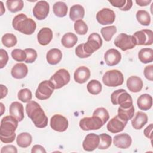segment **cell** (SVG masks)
<instances>
[{"mask_svg":"<svg viewBox=\"0 0 153 153\" xmlns=\"http://www.w3.org/2000/svg\"><path fill=\"white\" fill-rule=\"evenodd\" d=\"M109 2L113 7L119 8L122 11L124 10V8L127 4L126 0H114L109 1Z\"/></svg>","mask_w":153,"mask_h":153,"instance_id":"obj_47","label":"cell"},{"mask_svg":"<svg viewBox=\"0 0 153 153\" xmlns=\"http://www.w3.org/2000/svg\"><path fill=\"white\" fill-rule=\"evenodd\" d=\"M0 105H1V113L0 115H2L4 113V110H5V107L4 106V105H3L2 103H0Z\"/></svg>","mask_w":153,"mask_h":153,"instance_id":"obj_53","label":"cell"},{"mask_svg":"<svg viewBox=\"0 0 153 153\" xmlns=\"http://www.w3.org/2000/svg\"><path fill=\"white\" fill-rule=\"evenodd\" d=\"M152 128L153 125L152 124H150L143 131L145 136L150 139H152Z\"/></svg>","mask_w":153,"mask_h":153,"instance_id":"obj_49","label":"cell"},{"mask_svg":"<svg viewBox=\"0 0 153 153\" xmlns=\"http://www.w3.org/2000/svg\"><path fill=\"white\" fill-rule=\"evenodd\" d=\"M90 76V69L86 66H80L77 68L74 74V80L79 84L85 83Z\"/></svg>","mask_w":153,"mask_h":153,"instance_id":"obj_19","label":"cell"},{"mask_svg":"<svg viewBox=\"0 0 153 153\" xmlns=\"http://www.w3.org/2000/svg\"><path fill=\"white\" fill-rule=\"evenodd\" d=\"M26 112L35 126L38 128H44L48 124V118L41 106L36 102L30 100L26 105Z\"/></svg>","mask_w":153,"mask_h":153,"instance_id":"obj_2","label":"cell"},{"mask_svg":"<svg viewBox=\"0 0 153 153\" xmlns=\"http://www.w3.org/2000/svg\"><path fill=\"white\" fill-rule=\"evenodd\" d=\"M97 21L102 25L112 24L115 20V14L110 8H104L97 12L96 14Z\"/></svg>","mask_w":153,"mask_h":153,"instance_id":"obj_12","label":"cell"},{"mask_svg":"<svg viewBox=\"0 0 153 153\" xmlns=\"http://www.w3.org/2000/svg\"><path fill=\"white\" fill-rule=\"evenodd\" d=\"M49 10V4L45 1H39L35 4L32 12L35 18L39 20H42L47 17Z\"/></svg>","mask_w":153,"mask_h":153,"instance_id":"obj_14","label":"cell"},{"mask_svg":"<svg viewBox=\"0 0 153 153\" xmlns=\"http://www.w3.org/2000/svg\"><path fill=\"white\" fill-rule=\"evenodd\" d=\"M1 7H2V10H1V16H2L4 13V12L5 11V9H3L2 7H3V3L2 2H1Z\"/></svg>","mask_w":153,"mask_h":153,"instance_id":"obj_54","label":"cell"},{"mask_svg":"<svg viewBox=\"0 0 153 153\" xmlns=\"http://www.w3.org/2000/svg\"><path fill=\"white\" fill-rule=\"evenodd\" d=\"M11 54L14 60L19 62L25 61L26 58V54L25 50L22 49H14L11 51Z\"/></svg>","mask_w":153,"mask_h":153,"instance_id":"obj_42","label":"cell"},{"mask_svg":"<svg viewBox=\"0 0 153 153\" xmlns=\"http://www.w3.org/2000/svg\"><path fill=\"white\" fill-rule=\"evenodd\" d=\"M100 142L98 146L99 149H108L112 143V137L106 134L102 133L99 135Z\"/></svg>","mask_w":153,"mask_h":153,"instance_id":"obj_37","label":"cell"},{"mask_svg":"<svg viewBox=\"0 0 153 153\" xmlns=\"http://www.w3.org/2000/svg\"><path fill=\"white\" fill-rule=\"evenodd\" d=\"M54 89L53 85L49 80L43 81L39 83L36 90V97L39 100L47 99L53 94Z\"/></svg>","mask_w":153,"mask_h":153,"instance_id":"obj_10","label":"cell"},{"mask_svg":"<svg viewBox=\"0 0 153 153\" xmlns=\"http://www.w3.org/2000/svg\"><path fill=\"white\" fill-rule=\"evenodd\" d=\"M7 7L11 13H16L22 10L23 1L22 0H8L6 1Z\"/></svg>","mask_w":153,"mask_h":153,"instance_id":"obj_35","label":"cell"},{"mask_svg":"<svg viewBox=\"0 0 153 153\" xmlns=\"http://www.w3.org/2000/svg\"><path fill=\"white\" fill-rule=\"evenodd\" d=\"M2 44L8 48L13 47L17 44V40L16 36L13 33H5L1 38Z\"/></svg>","mask_w":153,"mask_h":153,"instance_id":"obj_36","label":"cell"},{"mask_svg":"<svg viewBox=\"0 0 153 153\" xmlns=\"http://www.w3.org/2000/svg\"><path fill=\"white\" fill-rule=\"evenodd\" d=\"M28 72L27 66L23 63H19L16 64L11 69V74L16 79H22L25 78Z\"/></svg>","mask_w":153,"mask_h":153,"instance_id":"obj_23","label":"cell"},{"mask_svg":"<svg viewBox=\"0 0 153 153\" xmlns=\"http://www.w3.org/2000/svg\"><path fill=\"white\" fill-rule=\"evenodd\" d=\"M79 124L80 128L84 131L98 130L104 125L102 120L96 115L81 119Z\"/></svg>","mask_w":153,"mask_h":153,"instance_id":"obj_8","label":"cell"},{"mask_svg":"<svg viewBox=\"0 0 153 153\" xmlns=\"http://www.w3.org/2000/svg\"><path fill=\"white\" fill-rule=\"evenodd\" d=\"M136 19L138 22L143 26H149L151 23L149 14L145 10H139L136 13Z\"/></svg>","mask_w":153,"mask_h":153,"instance_id":"obj_34","label":"cell"},{"mask_svg":"<svg viewBox=\"0 0 153 153\" xmlns=\"http://www.w3.org/2000/svg\"><path fill=\"white\" fill-rule=\"evenodd\" d=\"M151 0H136V2L138 5L140 7H143L149 5L151 2Z\"/></svg>","mask_w":153,"mask_h":153,"instance_id":"obj_51","label":"cell"},{"mask_svg":"<svg viewBox=\"0 0 153 153\" xmlns=\"http://www.w3.org/2000/svg\"><path fill=\"white\" fill-rule=\"evenodd\" d=\"M114 145L121 149H127L131 144L132 139L131 136L127 133L118 134L114 137Z\"/></svg>","mask_w":153,"mask_h":153,"instance_id":"obj_18","label":"cell"},{"mask_svg":"<svg viewBox=\"0 0 153 153\" xmlns=\"http://www.w3.org/2000/svg\"><path fill=\"white\" fill-rule=\"evenodd\" d=\"M8 56L7 51L1 48L0 50V68L2 69L7 63Z\"/></svg>","mask_w":153,"mask_h":153,"instance_id":"obj_45","label":"cell"},{"mask_svg":"<svg viewBox=\"0 0 153 153\" xmlns=\"http://www.w3.org/2000/svg\"><path fill=\"white\" fill-rule=\"evenodd\" d=\"M13 28L25 35H32L36 30L35 22L23 13L16 16L12 22Z\"/></svg>","mask_w":153,"mask_h":153,"instance_id":"obj_3","label":"cell"},{"mask_svg":"<svg viewBox=\"0 0 153 153\" xmlns=\"http://www.w3.org/2000/svg\"><path fill=\"white\" fill-rule=\"evenodd\" d=\"M25 51L26 54V58L25 62L27 63H32L35 61L37 58V53L35 50L33 48H26Z\"/></svg>","mask_w":153,"mask_h":153,"instance_id":"obj_43","label":"cell"},{"mask_svg":"<svg viewBox=\"0 0 153 153\" xmlns=\"http://www.w3.org/2000/svg\"><path fill=\"white\" fill-rule=\"evenodd\" d=\"M85 10L84 7L79 4L72 5L70 8L69 17L72 21L82 20L84 18Z\"/></svg>","mask_w":153,"mask_h":153,"instance_id":"obj_27","label":"cell"},{"mask_svg":"<svg viewBox=\"0 0 153 153\" xmlns=\"http://www.w3.org/2000/svg\"><path fill=\"white\" fill-rule=\"evenodd\" d=\"M111 100L113 105H119L122 108H128L133 105L131 96L124 89L115 90L111 95Z\"/></svg>","mask_w":153,"mask_h":153,"instance_id":"obj_4","label":"cell"},{"mask_svg":"<svg viewBox=\"0 0 153 153\" xmlns=\"http://www.w3.org/2000/svg\"><path fill=\"white\" fill-rule=\"evenodd\" d=\"M75 54L78 57L81 58V59L87 58L91 56L90 54L85 53V51L84 50V44H81L76 47Z\"/></svg>","mask_w":153,"mask_h":153,"instance_id":"obj_44","label":"cell"},{"mask_svg":"<svg viewBox=\"0 0 153 153\" xmlns=\"http://www.w3.org/2000/svg\"><path fill=\"white\" fill-rule=\"evenodd\" d=\"M18 120L12 115L4 117L1 121L0 139L5 143L13 142L16 138L15 131L18 126Z\"/></svg>","mask_w":153,"mask_h":153,"instance_id":"obj_1","label":"cell"},{"mask_svg":"<svg viewBox=\"0 0 153 153\" xmlns=\"http://www.w3.org/2000/svg\"><path fill=\"white\" fill-rule=\"evenodd\" d=\"M114 44L123 51L132 49L136 45L135 39L133 35H128L124 33H120L116 37Z\"/></svg>","mask_w":153,"mask_h":153,"instance_id":"obj_7","label":"cell"},{"mask_svg":"<svg viewBox=\"0 0 153 153\" xmlns=\"http://www.w3.org/2000/svg\"><path fill=\"white\" fill-rule=\"evenodd\" d=\"M134 114V108L133 105L128 108H122L119 107L118 109V116L123 120L127 121L131 120Z\"/></svg>","mask_w":153,"mask_h":153,"instance_id":"obj_31","label":"cell"},{"mask_svg":"<svg viewBox=\"0 0 153 153\" xmlns=\"http://www.w3.org/2000/svg\"><path fill=\"white\" fill-rule=\"evenodd\" d=\"M8 152H13V153H17V150L16 146L12 145H5L1 148V153H8Z\"/></svg>","mask_w":153,"mask_h":153,"instance_id":"obj_48","label":"cell"},{"mask_svg":"<svg viewBox=\"0 0 153 153\" xmlns=\"http://www.w3.org/2000/svg\"><path fill=\"white\" fill-rule=\"evenodd\" d=\"M121 59V54L116 49L108 50L104 55V60L108 66H112L119 63Z\"/></svg>","mask_w":153,"mask_h":153,"instance_id":"obj_17","label":"cell"},{"mask_svg":"<svg viewBox=\"0 0 153 153\" xmlns=\"http://www.w3.org/2000/svg\"><path fill=\"white\" fill-rule=\"evenodd\" d=\"M78 38L76 35L72 32H68L63 35L61 39L62 45L66 48H72L77 42Z\"/></svg>","mask_w":153,"mask_h":153,"instance_id":"obj_30","label":"cell"},{"mask_svg":"<svg viewBox=\"0 0 153 153\" xmlns=\"http://www.w3.org/2000/svg\"><path fill=\"white\" fill-rule=\"evenodd\" d=\"M1 86V99H2L4 98V97H5L8 93V89L7 88L2 85V84H1L0 85Z\"/></svg>","mask_w":153,"mask_h":153,"instance_id":"obj_52","label":"cell"},{"mask_svg":"<svg viewBox=\"0 0 153 153\" xmlns=\"http://www.w3.org/2000/svg\"><path fill=\"white\" fill-rule=\"evenodd\" d=\"M102 43L100 36L97 33H92L89 35L87 42L84 44V50L91 55L102 47Z\"/></svg>","mask_w":153,"mask_h":153,"instance_id":"obj_9","label":"cell"},{"mask_svg":"<svg viewBox=\"0 0 153 153\" xmlns=\"http://www.w3.org/2000/svg\"><path fill=\"white\" fill-rule=\"evenodd\" d=\"M127 124V121L121 120L118 115H116L109 120L107 124L106 128L111 133H117L122 131Z\"/></svg>","mask_w":153,"mask_h":153,"instance_id":"obj_15","label":"cell"},{"mask_svg":"<svg viewBox=\"0 0 153 153\" xmlns=\"http://www.w3.org/2000/svg\"><path fill=\"white\" fill-rule=\"evenodd\" d=\"M103 84L108 87H117L122 85L124 82L123 74L118 70L112 69L106 71L103 77Z\"/></svg>","mask_w":153,"mask_h":153,"instance_id":"obj_5","label":"cell"},{"mask_svg":"<svg viewBox=\"0 0 153 153\" xmlns=\"http://www.w3.org/2000/svg\"><path fill=\"white\" fill-rule=\"evenodd\" d=\"M143 73L145 78L151 81H153V65H152L146 66L144 69Z\"/></svg>","mask_w":153,"mask_h":153,"instance_id":"obj_46","label":"cell"},{"mask_svg":"<svg viewBox=\"0 0 153 153\" xmlns=\"http://www.w3.org/2000/svg\"><path fill=\"white\" fill-rule=\"evenodd\" d=\"M127 88L133 93L139 92L143 87V81L137 76H131L127 80Z\"/></svg>","mask_w":153,"mask_h":153,"instance_id":"obj_20","label":"cell"},{"mask_svg":"<svg viewBox=\"0 0 153 153\" xmlns=\"http://www.w3.org/2000/svg\"><path fill=\"white\" fill-rule=\"evenodd\" d=\"M99 142V135L93 133H89L85 136L82 142V148L86 151H93L98 147Z\"/></svg>","mask_w":153,"mask_h":153,"instance_id":"obj_16","label":"cell"},{"mask_svg":"<svg viewBox=\"0 0 153 153\" xmlns=\"http://www.w3.org/2000/svg\"><path fill=\"white\" fill-rule=\"evenodd\" d=\"M17 97L19 100L24 103L29 102L31 100L32 94L31 91L28 88L21 89L17 94Z\"/></svg>","mask_w":153,"mask_h":153,"instance_id":"obj_40","label":"cell"},{"mask_svg":"<svg viewBox=\"0 0 153 153\" xmlns=\"http://www.w3.org/2000/svg\"><path fill=\"white\" fill-rule=\"evenodd\" d=\"M93 115L99 117L102 120L104 124L108 121L109 118V112L105 108L103 107L97 108V109H96L93 113Z\"/></svg>","mask_w":153,"mask_h":153,"instance_id":"obj_41","label":"cell"},{"mask_svg":"<svg viewBox=\"0 0 153 153\" xmlns=\"http://www.w3.org/2000/svg\"><path fill=\"white\" fill-rule=\"evenodd\" d=\"M101 34L106 41H109L113 35L117 32V27L115 26H109L102 27L100 30Z\"/></svg>","mask_w":153,"mask_h":153,"instance_id":"obj_38","label":"cell"},{"mask_svg":"<svg viewBox=\"0 0 153 153\" xmlns=\"http://www.w3.org/2000/svg\"><path fill=\"white\" fill-rule=\"evenodd\" d=\"M74 29L76 33L84 35H85L88 31V26L82 20H79L75 21L74 23Z\"/></svg>","mask_w":153,"mask_h":153,"instance_id":"obj_39","label":"cell"},{"mask_svg":"<svg viewBox=\"0 0 153 153\" xmlns=\"http://www.w3.org/2000/svg\"><path fill=\"white\" fill-rule=\"evenodd\" d=\"M53 10L54 14L56 16L59 17H63L67 14L68 7L64 2L58 1L53 5Z\"/></svg>","mask_w":153,"mask_h":153,"instance_id":"obj_32","label":"cell"},{"mask_svg":"<svg viewBox=\"0 0 153 153\" xmlns=\"http://www.w3.org/2000/svg\"><path fill=\"white\" fill-rule=\"evenodd\" d=\"M32 141V136L27 132H23L19 134L16 139V142L19 146L21 148H27L29 146Z\"/></svg>","mask_w":153,"mask_h":153,"instance_id":"obj_29","label":"cell"},{"mask_svg":"<svg viewBox=\"0 0 153 153\" xmlns=\"http://www.w3.org/2000/svg\"><path fill=\"white\" fill-rule=\"evenodd\" d=\"M32 153H35V152H42V153H45L46 151L44 149L43 146L39 145H35L32 148L31 150Z\"/></svg>","mask_w":153,"mask_h":153,"instance_id":"obj_50","label":"cell"},{"mask_svg":"<svg viewBox=\"0 0 153 153\" xmlns=\"http://www.w3.org/2000/svg\"><path fill=\"white\" fill-rule=\"evenodd\" d=\"M133 36L135 39L136 45H150L153 42V32L150 29L137 31Z\"/></svg>","mask_w":153,"mask_h":153,"instance_id":"obj_11","label":"cell"},{"mask_svg":"<svg viewBox=\"0 0 153 153\" xmlns=\"http://www.w3.org/2000/svg\"><path fill=\"white\" fill-rule=\"evenodd\" d=\"M9 112L11 115L16 118L18 121H22L24 118V108L22 103L18 102L11 103L9 108Z\"/></svg>","mask_w":153,"mask_h":153,"instance_id":"obj_22","label":"cell"},{"mask_svg":"<svg viewBox=\"0 0 153 153\" xmlns=\"http://www.w3.org/2000/svg\"><path fill=\"white\" fill-rule=\"evenodd\" d=\"M49 81L53 85L54 89H59L68 84L70 74L66 69H60L51 76Z\"/></svg>","mask_w":153,"mask_h":153,"instance_id":"obj_6","label":"cell"},{"mask_svg":"<svg viewBox=\"0 0 153 153\" xmlns=\"http://www.w3.org/2000/svg\"><path fill=\"white\" fill-rule=\"evenodd\" d=\"M137 104L140 110L148 111L152 106V97L150 94H143L138 97Z\"/></svg>","mask_w":153,"mask_h":153,"instance_id":"obj_25","label":"cell"},{"mask_svg":"<svg viewBox=\"0 0 153 153\" xmlns=\"http://www.w3.org/2000/svg\"><path fill=\"white\" fill-rule=\"evenodd\" d=\"M87 91L91 94L96 95L99 94L102 89L101 83L96 79H92L87 85Z\"/></svg>","mask_w":153,"mask_h":153,"instance_id":"obj_33","label":"cell"},{"mask_svg":"<svg viewBox=\"0 0 153 153\" xmlns=\"http://www.w3.org/2000/svg\"><path fill=\"white\" fill-rule=\"evenodd\" d=\"M50 127L56 131L63 132L68 127V121L64 116L55 114L50 119Z\"/></svg>","mask_w":153,"mask_h":153,"instance_id":"obj_13","label":"cell"},{"mask_svg":"<svg viewBox=\"0 0 153 153\" xmlns=\"http://www.w3.org/2000/svg\"><path fill=\"white\" fill-rule=\"evenodd\" d=\"M138 58L143 63H148L153 61V50L150 48H142L138 53Z\"/></svg>","mask_w":153,"mask_h":153,"instance_id":"obj_28","label":"cell"},{"mask_svg":"<svg viewBox=\"0 0 153 153\" xmlns=\"http://www.w3.org/2000/svg\"><path fill=\"white\" fill-rule=\"evenodd\" d=\"M62 58V53L58 48L50 49L46 54L47 62L50 65H56L59 63Z\"/></svg>","mask_w":153,"mask_h":153,"instance_id":"obj_26","label":"cell"},{"mask_svg":"<svg viewBox=\"0 0 153 153\" xmlns=\"http://www.w3.org/2000/svg\"><path fill=\"white\" fill-rule=\"evenodd\" d=\"M53 32L48 27H43L38 32L37 39L39 44L41 45L48 44L53 39Z\"/></svg>","mask_w":153,"mask_h":153,"instance_id":"obj_21","label":"cell"},{"mask_svg":"<svg viewBox=\"0 0 153 153\" xmlns=\"http://www.w3.org/2000/svg\"><path fill=\"white\" fill-rule=\"evenodd\" d=\"M148 122L147 115L141 111L137 112L131 120L132 127L136 130L141 129Z\"/></svg>","mask_w":153,"mask_h":153,"instance_id":"obj_24","label":"cell"}]
</instances>
